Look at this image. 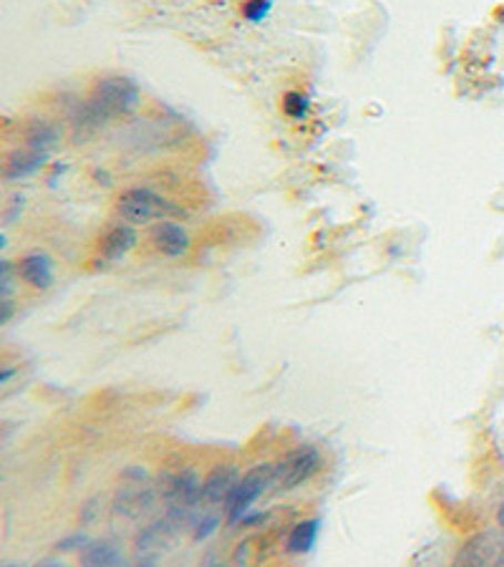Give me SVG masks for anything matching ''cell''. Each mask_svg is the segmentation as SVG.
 Instances as JSON below:
<instances>
[{
    "label": "cell",
    "instance_id": "1",
    "mask_svg": "<svg viewBox=\"0 0 504 567\" xmlns=\"http://www.w3.org/2000/svg\"><path fill=\"white\" fill-rule=\"evenodd\" d=\"M142 102V91L136 86V81L126 76H106L99 79L91 96L84 104L76 106V114H73V124L89 126V130H96L99 124L109 122L114 116H126L132 114Z\"/></svg>",
    "mask_w": 504,
    "mask_h": 567
},
{
    "label": "cell",
    "instance_id": "2",
    "mask_svg": "<svg viewBox=\"0 0 504 567\" xmlns=\"http://www.w3.org/2000/svg\"><path fill=\"white\" fill-rule=\"evenodd\" d=\"M116 215L122 217V223L150 225V223H164V219L169 217H179L182 207L169 203L167 197L157 195L154 189L132 187L119 195Z\"/></svg>",
    "mask_w": 504,
    "mask_h": 567
},
{
    "label": "cell",
    "instance_id": "3",
    "mask_svg": "<svg viewBox=\"0 0 504 567\" xmlns=\"http://www.w3.org/2000/svg\"><path fill=\"white\" fill-rule=\"evenodd\" d=\"M270 484H275V464H258L255 470L243 474L225 502L227 523L240 525V519L268 492Z\"/></svg>",
    "mask_w": 504,
    "mask_h": 567
},
{
    "label": "cell",
    "instance_id": "4",
    "mask_svg": "<svg viewBox=\"0 0 504 567\" xmlns=\"http://www.w3.org/2000/svg\"><path fill=\"white\" fill-rule=\"evenodd\" d=\"M320 470V454L313 446H300L275 464V484L280 489H296L310 482Z\"/></svg>",
    "mask_w": 504,
    "mask_h": 567
},
{
    "label": "cell",
    "instance_id": "5",
    "mask_svg": "<svg viewBox=\"0 0 504 567\" xmlns=\"http://www.w3.org/2000/svg\"><path fill=\"white\" fill-rule=\"evenodd\" d=\"M160 495L169 507L195 509L202 502V482L195 472H174L160 480Z\"/></svg>",
    "mask_w": 504,
    "mask_h": 567
},
{
    "label": "cell",
    "instance_id": "6",
    "mask_svg": "<svg viewBox=\"0 0 504 567\" xmlns=\"http://www.w3.org/2000/svg\"><path fill=\"white\" fill-rule=\"evenodd\" d=\"M152 245L154 250L164 255V258H182V255H187L189 250V235L182 225L164 219V223L154 225Z\"/></svg>",
    "mask_w": 504,
    "mask_h": 567
},
{
    "label": "cell",
    "instance_id": "7",
    "mask_svg": "<svg viewBox=\"0 0 504 567\" xmlns=\"http://www.w3.org/2000/svg\"><path fill=\"white\" fill-rule=\"evenodd\" d=\"M16 272H18V278L29 282V286L35 290L51 288L53 278H56V272H53V260L45 252L23 255L21 262H18Z\"/></svg>",
    "mask_w": 504,
    "mask_h": 567
},
{
    "label": "cell",
    "instance_id": "8",
    "mask_svg": "<svg viewBox=\"0 0 504 567\" xmlns=\"http://www.w3.org/2000/svg\"><path fill=\"white\" fill-rule=\"evenodd\" d=\"M136 243H140V235H136L134 225H130V223L116 225L104 237H101L99 252L106 262H116V260L126 258V255L136 248Z\"/></svg>",
    "mask_w": 504,
    "mask_h": 567
},
{
    "label": "cell",
    "instance_id": "9",
    "mask_svg": "<svg viewBox=\"0 0 504 567\" xmlns=\"http://www.w3.org/2000/svg\"><path fill=\"white\" fill-rule=\"evenodd\" d=\"M237 480H240V472H237V466H230V464L215 466V470L207 474V480L202 482V499L209 502V505H217V502H227L230 492L235 489Z\"/></svg>",
    "mask_w": 504,
    "mask_h": 567
},
{
    "label": "cell",
    "instance_id": "10",
    "mask_svg": "<svg viewBox=\"0 0 504 567\" xmlns=\"http://www.w3.org/2000/svg\"><path fill=\"white\" fill-rule=\"evenodd\" d=\"M154 507V492L150 487H144L142 482H136L134 487H126L119 492V497L114 502V512L126 519H140L146 512Z\"/></svg>",
    "mask_w": 504,
    "mask_h": 567
},
{
    "label": "cell",
    "instance_id": "11",
    "mask_svg": "<svg viewBox=\"0 0 504 567\" xmlns=\"http://www.w3.org/2000/svg\"><path fill=\"white\" fill-rule=\"evenodd\" d=\"M45 159H49V154L39 152V150H31V146H25V150L13 152L11 157L6 159L3 177H6V182H16V179L33 177L35 172H39V169L43 167Z\"/></svg>",
    "mask_w": 504,
    "mask_h": 567
},
{
    "label": "cell",
    "instance_id": "12",
    "mask_svg": "<svg viewBox=\"0 0 504 567\" xmlns=\"http://www.w3.org/2000/svg\"><path fill=\"white\" fill-rule=\"evenodd\" d=\"M504 557V543L494 537L492 533H484L480 537H474L470 545L464 547L460 555V563H470V565H484V563H502Z\"/></svg>",
    "mask_w": 504,
    "mask_h": 567
},
{
    "label": "cell",
    "instance_id": "13",
    "mask_svg": "<svg viewBox=\"0 0 504 567\" xmlns=\"http://www.w3.org/2000/svg\"><path fill=\"white\" fill-rule=\"evenodd\" d=\"M318 535H320V519H302L296 527L290 529V535L286 539V550L290 555H306L316 547L318 543Z\"/></svg>",
    "mask_w": 504,
    "mask_h": 567
},
{
    "label": "cell",
    "instance_id": "14",
    "mask_svg": "<svg viewBox=\"0 0 504 567\" xmlns=\"http://www.w3.org/2000/svg\"><path fill=\"white\" fill-rule=\"evenodd\" d=\"M79 557H81V563L91 565V567H99V565L119 567V565L126 563L124 553L119 550L114 543H91V539H89V545L84 547V550L79 553Z\"/></svg>",
    "mask_w": 504,
    "mask_h": 567
},
{
    "label": "cell",
    "instance_id": "15",
    "mask_svg": "<svg viewBox=\"0 0 504 567\" xmlns=\"http://www.w3.org/2000/svg\"><path fill=\"white\" fill-rule=\"evenodd\" d=\"M56 142H59V126L45 122V118L31 122L29 130H25V146H31V150L51 154V150L56 146Z\"/></svg>",
    "mask_w": 504,
    "mask_h": 567
},
{
    "label": "cell",
    "instance_id": "16",
    "mask_svg": "<svg viewBox=\"0 0 504 567\" xmlns=\"http://www.w3.org/2000/svg\"><path fill=\"white\" fill-rule=\"evenodd\" d=\"M282 112H286V116L296 118V122H302V118H308L310 114V99L306 94H300V91H288V94L282 96Z\"/></svg>",
    "mask_w": 504,
    "mask_h": 567
},
{
    "label": "cell",
    "instance_id": "17",
    "mask_svg": "<svg viewBox=\"0 0 504 567\" xmlns=\"http://www.w3.org/2000/svg\"><path fill=\"white\" fill-rule=\"evenodd\" d=\"M270 11H272V0H245L243 6L245 21L250 23H263L265 18L270 16Z\"/></svg>",
    "mask_w": 504,
    "mask_h": 567
},
{
    "label": "cell",
    "instance_id": "18",
    "mask_svg": "<svg viewBox=\"0 0 504 567\" xmlns=\"http://www.w3.org/2000/svg\"><path fill=\"white\" fill-rule=\"evenodd\" d=\"M192 527H195V539H209L219 529V517L202 515L192 523Z\"/></svg>",
    "mask_w": 504,
    "mask_h": 567
},
{
    "label": "cell",
    "instance_id": "19",
    "mask_svg": "<svg viewBox=\"0 0 504 567\" xmlns=\"http://www.w3.org/2000/svg\"><path fill=\"white\" fill-rule=\"evenodd\" d=\"M86 545H89V537H86L84 533H73V535H69V537L59 539L56 550H59V553H76V550L81 553Z\"/></svg>",
    "mask_w": 504,
    "mask_h": 567
},
{
    "label": "cell",
    "instance_id": "20",
    "mask_svg": "<svg viewBox=\"0 0 504 567\" xmlns=\"http://www.w3.org/2000/svg\"><path fill=\"white\" fill-rule=\"evenodd\" d=\"M270 515H265V512H255V515H245L243 519H240V525H245V527H255V525H260V523H265V519H268Z\"/></svg>",
    "mask_w": 504,
    "mask_h": 567
},
{
    "label": "cell",
    "instance_id": "21",
    "mask_svg": "<svg viewBox=\"0 0 504 567\" xmlns=\"http://www.w3.org/2000/svg\"><path fill=\"white\" fill-rule=\"evenodd\" d=\"M13 369H11V365H3V371H0V383H8V381H11L13 379Z\"/></svg>",
    "mask_w": 504,
    "mask_h": 567
},
{
    "label": "cell",
    "instance_id": "22",
    "mask_svg": "<svg viewBox=\"0 0 504 567\" xmlns=\"http://www.w3.org/2000/svg\"><path fill=\"white\" fill-rule=\"evenodd\" d=\"M497 519H500V525L504 527V505L500 507V512H497Z\"/></svg>",
    "mask_w": 504,
    "mask_h": 567
}]
</instances>
